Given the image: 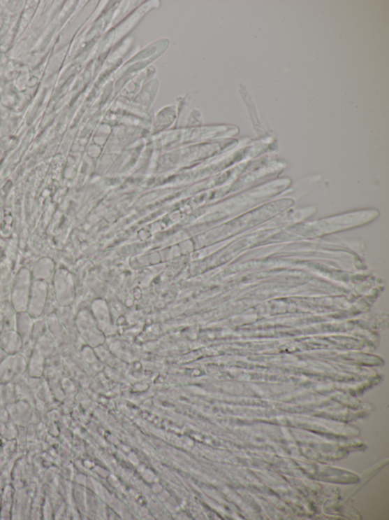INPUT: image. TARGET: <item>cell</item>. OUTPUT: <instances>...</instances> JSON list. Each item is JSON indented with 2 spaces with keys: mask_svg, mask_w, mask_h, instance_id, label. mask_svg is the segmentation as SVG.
<instances>
[{
  "mask_svg": "<svg viewBox=\"0 0 389 520\" xmlns=\"http://www.w3.org/2000/svg\"><path fill=\"white\" fill-rule=\"evenodd\" d=\"M32 282L29 269H22L17 274L10 298V303L16 312L27 311Z\"/></svg>",
  "mask_w": 389,
  "mask_h": 520,
  "instance_id": "obj_1",
  "label": "cell"
},
{
  "mask_svg": "<svg viewBox=\"0 0 389 520\" xmlns=\"http://www.w3.org/2000/svg\"><path fill=\"white\" fill-rule=\"evenodd\" d=\"M50 293V285L45 281L33 280L27 312L34 319L44 317Z\"/></svg>",
  "mask_w": 389,
  "mask_h": 520,
  "instance_id": "obj_2",
  "label": "cell"
},
{
  "mask_svg": "<svg viewBox=\"0 0 389 520\" xmlns=\"http://www.w3.org/2000/svg\"><path fill=\"white\" fill-rule=\"evenodd\" d=\"M34 323V319L27 311L17 312L15 330L22 337L24 344L31 339Z\"/></svg>",
  "mask_w": 389,
  "mask_h": 520,
  "instance_id": "obj_3",
  "label": "cell"
},
{
  "mask_svg": "<svg viewBox=\"0 0 389 520\" xmlns=\"http://www.w3.org/2000/svg\"><path fill=\"white\" fill-rule=\"evenodd\" d=\"M54 263L50 258H42L36 262L31 272L33 280L45 281L49 283L54 276Z\"/></svg>",
  "mask_w": 389,
  "mask_h": 520,
  "instance_id": "obj_4",
  "label": "cell"
},
{
  "mask_svg": "<svg viewBox=\"0 0 389 520\" xmlns=\"http://www.w3.org/2000/svg\"><path fill=\"white\" fill-rule=\"evenodd\" d=\"M24 345L23 340L15 330H3L0 335V348L7 353L19 351Z\"/></svg>",
  "mask_w": 389,
  "mask_h": 520,
  "instance_id": "obj_5",
  "label": "cell"
},
{
  "mask_svg": "<svg viewBox=\"0 0 389 520\" xmlns=\"http://www.w3.org/2000/svg\"><path fill=\"white\" fill-rule=\"evenodd\" d=\"M3 317V330H15L16 314L11 303L4 304L2 309Z\"/></svg>",
  "mask_w": 389,
  "mask_h": 520,
  "instance_id": "obj_6",
  "label": "cell"
},
{
  "mask_svg": "<svg viewBox=\"0 0 389 520\" xmlns=\"http://www.w3.org/2000/svg\"><path fill=\"white\" fill-rule=\"evenodd\" d=\"M47 331L48 328L46 318H41L36 319L34 323L31 339L32 341H36H36L41 337L44 336Z\"/></svg>",
  "mask_w": 389,
  "mask_h": 520,
  "instance_id": "obj_7",
  "label": "cell"
},
{
  "mask_svg": "<svg viewBox=\"0 0 389 520\" xmlns=\"http://www.w3.org/2000/svg\"><path fill=\"white\" fill-rule=\"evenodd\" d=\"M3 331V317L1 310H0V335Z\"/></svg>",
  "mask_w": 389,
  "mask_h": 520,
  "instance_id": "obj_8",
  "label": "cell"
}]
</instances>
